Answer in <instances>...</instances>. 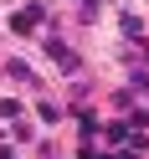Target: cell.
<instances>
[{
  "instance_id": "cell-1",
  "label": "cell",
  "mask_w": 149,
  "mask_h": 159,
  "mask_svg": "<svg viewBox=\"0 0 149 159\" xmlns=\"http://www.w3.org/2000/svg\"><path fill=\"white\" fill-rule=\"evenodd\" d=\"M46 52H52V57H57V62H62V72H67V77H72V72H77V57H72V52H67V46H62V41H57V36H46Z\"/></svg>"
},
{
  "instance_id": "cell-3",
  "label": "cell",
  "mask_w": 149,
  "mask_h": 159,
  "mask_svg": "<svg viewBox=\"0 0 149 159\" xmlns=\"http://www.w3.org/2000/svg\"><path fill=\"white\" fill-rule=\"evenodd\" d=\"M5 72H11V77H21V82H31V67H26V62H5Z\"/></svg>"
},
{
  "instance_id": "cell-4",
  "label": "cell",
  "mask_w": 149,
  "mask_h": 159,
  "mask_svg": "<svg viewBox=\"0 0 149 159\" xmlns=\"http://www.w3.org/2000/svg\"><path fill=\"white\" fill-rule=\"evenodd\" d=\"M113 159H139V149H118V154Z\"/></svg>"
},
{
  "instance_id": "cell-2",
  "label": "cell",
  "mask_w": 149,
  "mask_h": 159,
  "mask_svg": "<svg viewBox=\"0 0 149 159\" xmlns=\"http://www.w3.org/2000/svg\"><path fill=\"white\" fill-rule=\"evenodd\" d=\"M31 26H41V5H31V11H16V16H11V31H21V36H26Z\"/></svg>"
}]
</instances>
